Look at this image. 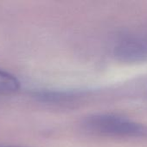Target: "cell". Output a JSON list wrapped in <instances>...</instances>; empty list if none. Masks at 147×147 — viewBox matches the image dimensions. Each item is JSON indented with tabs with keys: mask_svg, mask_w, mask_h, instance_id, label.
<instances>
[{
	"mask_svg": "<svg viewBox=\"0 0 147 147\" xmlns=\"http://www.w3.org/2000/svg\"><path fill=\"white\" fill-rule=\"evenodd\" d=\"M19 89V80L11 73L0 69V96L12 95Z\"/></svg>",
	"mask_w": 147,
	"mask_h": 147,
	"instance_id": "cell-3",
	"label": "cell"
},
{
	"mask_svg": "<svg viewBox=\"0 0 147 147\" xmlns=\"http://www.w3.org/2000/svg\"><path fill=\"white\" fill-rule=\"evenodd\" d=\"M84 128L94 134L121 137L147 138V126L113 114H96L87 117Z\"/></svg>",
	"mask_w": 147,
	"mask_h": 147,
	"instance_id": "cell-1",
	"label": "cell"
},
{
	"mask_svg": "<svg viewBox=\"0 0 147 147\" xmlns=\"http://www.w3.org/2000/svg\"><path fill=\"white\" fill-rule=\"evenodd\" d=\"M114 53L119 60L125 63L147 61V34L122 40L116 46Z\"/></svg>",
	"mask_w": 147,
	"mask_h": 147,
	"instance_id": "cell-2",
	"label": "cell"
},
{
	"mask_svg": "<svg viewBox=\"0 0 147 147\" xmlns=\"http://www.w3.org/2000/svg\"><path fill=\"white\" fill-rule=\"evenodd\" d=\"M0 147H24V146H0Z\"/></svg>",
	"mask_w": 147,
	"mask_h": 147,
	"instance_id": "cell-4",
	"label": "cell"
}]
</instances>
